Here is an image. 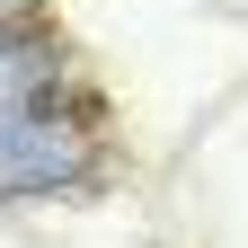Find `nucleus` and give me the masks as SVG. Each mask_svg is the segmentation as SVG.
<instances>
[{
    "label": "nucleus",
    "mask_w": 248,
    "mask_h": 248,
    "mask_svg": "<svg viewBox=\"0 0 248 248\" xmlns=\"http://www.w3.org/2000/svg\"><path fill=\"white\" fill-rule=\"evenodd\" d=\"M89 177V133L45 107L0 115V195H53V186Z\"/></svg>",
    "instance_id": "nucleus-1"
},
{
    "label": "nucleus",
    "mask_w": 248,
    "mask_h": 248,
    "mask_svg": "<svg viewBox=\"0 0 248 248\" xmlns=\"http://www.w3.org/2000/svg\"><path fill=\"white\" fill-rule=\"evenodd\" d=\"M62 71V53L45 36H0V115H18V107H45V89Z\"/></svg>",
    "instance_id": "nucleus-2"
},
{
    "label": "nucleus",
    "mask_w": 248,
    "mask_h": 248,
    "mask_svg": "<svg viewBox=\"0 0 248 248\" xmlns=\"http://www.w3.org/2000/svg\"><path fill=\"white\" fill-rule=\"evenodd\" d=\"M27 9H36V0H0V27H9V18H27Z\"/></svg>",
    "instance_id": "nucleus-3"
}]
</instances>
